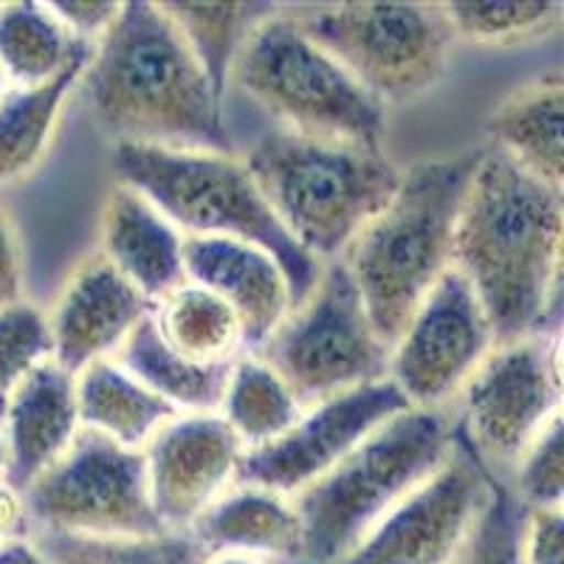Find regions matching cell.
Listing matches in <instances>:
<instances>
[{"instance_id":"cell-1","label":"cell","mask_w":564,"mask_h":564,"mask_svg":"<svg viewBox=\"0 0 564 564\" xmlns=\"http://www.w3.org/2000/svg\"><path fill=\"white\" fill-rule=\"evenodd\" d=\"M564 193L482 150L457 215L452 269L475 291L497 345L558 334Z\"/></svg>"},{"instance_id":"cell-2","label":"cell","mask_w":564,"mask_h":564,"mask_svg":"<svg viewBox=\"0 0 564 564\" xmlns=\"http://www.w3.org/2000/svg\"><path fill=\"white\" fill-rule=\"evenodd\" d=\"M77 88L113 144L229 150L224 102L161 3H122Z\"/></svg>"},{"instance_id":"cell-3","label":"cell","mask_w":564,"mask_h":564,"mask_svg":"<svg viewBox=\"0 0 564 564\" xmlns=\"http://www.w3.org/2000/svg\"><path fill=\"white\" fill-rule=\"evenodd\" d=\"M482 150L435 155L401 170L390 204L341 254L372 330L392 347L430 291L452 271L457 215Z\"/></svg>"},{"instance_id":"cell-4","label":"cell","mask_w":564,"mask_h":564,"mask_svg":"<svg viewBox=\"0 0 564 564\" xmlns=\"http://www.w3.org/2000/svg\"><path fill=\"white\" fill-rule=\"evenodd\" d=\"M243 161L285 235L319 265L341 260L401 181L381 150L282 128L260 135Z\"/></svg>"},{"instance_id":"cell-5","label":"cell","mask_w":564,"mask_h":564,"mask_svg":"<svg viewBox=\"0 0 564 564\" xmlns=\"http://www.w3.org/2000/svg\"><path fill=\"white\" fill-rule=\"evenodd\" d=\"M110 155L119 184L150 200L184 238H229L269 251L289 276L294 308L314 289L322 265L285 235L231 150L113 144Z\"/></svg>"},{"instance_id":"cell-6","label":"cell","mask_w":564,"mask_h":564,"mask_svg":"<svg viewBox=\"0 0 564 564\" xmlns=\"http://www.w3.org/2000/svg\"><path fill=\"white\" fill-rule=\"evenodd\" d=\"M457 430L443 410H406L294 497L302 558L336 564L435 475L455 452Z\"/></svg>"},{"instance_id":"cell-7","label":"cell","mask_w":564,"mask_h":564,"mask_svg":"<svg viewBox=\"0 0 564 564\" xmlns=\"http://www.w3.org/2000/svg\"><path fill=\"white\" fill-rule=\"evenodd\" d=\"M231 83L276 128L381 150L384 108L296 26L289 7L257 23L231 65Z\"/></svg>"},{"instance_id":"cell-8","label":"cell","mask_w":564,"mask_h":564,"mask_svg":"<svg viewBox=\"0 0 564 564\" xmlns=\"http://www.w3.org/2000/svg\"><path fill=\"white\" fill-rule=\"evenodd\" d=\"M289 14L381 108L430 94L457 43L443 7L430 3H319Z\"/></svg>"},{"instance_id":"cell-9","label":"cell","mask_w":564,"mask_h":564,"mask_svg":"<svg viewBox=\"0 0 564 564\" xmlns=\"http://www.w3.org/2000/svg\"><path fill=\"white\" fill-rule=\"evenodd\" d=\"M280 376L302 410L387 379L390 347L367 319L345 263L322 265L314 289L254 352Z\"/></svg>"},{"instance_id":"cell-10","label":"cell","mask_w":564,"mask_h":564,"mask_svg":"<svg viewBox=\"0 0 564 564\" xmlns=\"http://www.w3.org/2000/svg\"><path fill=\"white\" fill-rule=\"evenodd\" d=\"M32 531L77 536L164 533L150 502L144 455L79 430L57 463L23 488Z\"/></svg>"},{"instance_id":"cell-11","label":"cell","mask_w":564,"mask_h":564,"mask_svg":"<svg viewBox=\"0 0 564 564\" xmlns=\"http://www.w3.org/2000/svg\"><path fill=\"white\" fill-rule=\"evenodd\" d=\"M558 334L497 345L460 390L457 426L477 460L513 468L528 446L562 415Z\"/></svg>"},{"instance_id":"cell-12","label":"cell","mask_w":564,"mask_h":564,"mask_svg":"<svg viewBox=\"0 0 564 564\" xmlns=\"http://www.w3.org/2000/svg\"><path fill=\"white\" fill-rule=\"evenodd\" d=\"M497 347L475 291L455 269L446 271L417 305L395 345L387 379L410 410H443Z\"/></svg>"},{"instance_id":"cell-13","label":"cell","mask_w":564,"mask_h":564,"mask_svg":"<svg viewBox=\"0 0 564 564\" xmlns=\"http://www.w3.org/2000/svg\"><path fill=\"white\" fill-rule=\"evenodd\" d=\"M488 482L491 471L457 430L449 460L336 564H455L480 517Z\"/></svg>"},{"instance_id":"cell-14","label":"cell","mask_w":564,"mask_h":564,"mask_svg":"<svg viewBox=\"0 0 564 564\" xmlns=\"http://www.w3.org/2000/svg\"><path fill=\"white\" fill-rule=\"evenodd\" d=\"M410 410L390 379L356 387L322 404L302 410L285 435L246 452L235 486L265 488L294 500L339 460H345L381 423Z\"/></svg>"},{"instance_id":"cell-15","label":"cell","mask_w":564,"mask_h":564,"mask_svg":"<svg viewBox=\"0 0 564 564\" xmlns=\"http://www.w3.org/2000/svg\"><path fill=\"white\" fill-rule=\"evenodd\" d=\"M150 502L164 531H189L224 497L246 449L218 412L178 415L141 449Z\"/></svg>"},{"instance_id":"cell-16","label":"cell","mask_w":564,"mask_h":564,"mask_svg":"<svg viewBox=\"0 0 564 564\" xmlns=\"http://www.w3.org/2000/svg\"><path fill=\"white\" fill-rule=\"evenodd\" d=\"M150 305L108 260L85 257L59 289L48 311L52 361L70 376L94 361L113 359L135 327L150 316Z\"/></svg>"},{"instance_id":"cell-17","label":"cell","mask_w":564,"mask_h":564,"mask_svg":"<svg viewBox=\"0 0 564 564\" xmlns=\"http://www.w3.org/2000/svg\"><path fill=\"white\" fill-rule=\"evenodd\" d=\"M184 274L238 316L246 352H257L294 311L291 282L269 251L229 238H184Z\"/></svg>"},{"instance_id":"cell-18","label":"cell","mask_w":564,"mask_h":564,"mask_svg":"<svg viewBox=\"0 0 564 564\" xmlns=\"http://www.w3.org/2000/svg\"><path fill=\"white\" fill-rule=\"evenodd\" d=\"M99 257L150 305L184 285V235L135 189L116 184L99 215Z\"/></svg>"},{"instance_id":"cell-19","label":"cell","mask_w":564,"mask_h":564,"mask_svg":"<svg viewBox=\"0 0 564 564\" xmlns=\"http://www.w3.org/2000/svg\"><path fill=\"white\" fill-rule=\"evenodd\" d=\"M79 430L77 379L57 361H45L12 392L0 417L9 446V486L23 491L68 452Z\"/></svg>"},{"instance_id":"cell-20","label":"cell","mask_w":564,"mask_h":564,"mask_svg":"<svg viewBox=\"0 0 564 564\" xmlns=\"http://www.w3.org/2000/svg\"><path fill=\"white\" fill-rule=\"evenodd\" d=\"M486 133L488 148L564 193V79L558 70L513 90L491 113Z\"/></svg>"},{"instance_id":"cell-21","label":"cell","mask_w":564,"mask_h":564,"mask_svg":"<svg viewBox=\"0 0 564 564\" xmlns=\"http://www.w3.org/2000/svg\"><path fill=\"white\" fill-rule=\"evenodd\" d=\"M206 553L246 556H302V522L294 500L254 486H231L215 506L206 508L193 528Z\"/></svg>"},{"instance_id":"cell-22","label":"cell","mask_w":564,"mask_h":564,"mask_svg":"<svg viewBox=\"0 0 564 564\" xmlns=\"http://www.w3.org/2000/svg\"><path fill=\"white\" fill-rule=\"evenodd\" d=\"M74 379L83 430L97 432L124 449L141 452L161 426L181 415L113 359L94 361Z\"/></svg>"},{"instance_id":"cell-23","label":"cell","mask_w":564,"mask_h":564,"mask_svg":"<svg viewBox=\"0 0 564 564\" xmlns=\"http://www.w3.org/2000/svg\"><path fill=\"white\" fill-rule=\"evenodd\" d=\"M90 45L74 63L43 85L9 88L0 102V184H12L37 167L52 148L65 102L77 90L88 65Z\"/></svg>"},{"instance_id":"cell-24","label":"cell","mask_w":564,"mask_h":564,"mask_svg":"<svg viewBox=\"0 0 564 564\" xmlns=\"http://www.w3.org/2000/svg\"><path fill=\"white\" fill-rule=\"evenodd\" d=\"M155 334L173 352L204 367H229L246 352L238 316L224 300L184 282L150 308Z\"/></svg>"},{"instance_id":"cell-25","label":"cell","mask_w":564,"mask_h":564,"mask_svg":"<svg viewBox=\"0 0 564 564\" xmlns=\"http://www.w3.org/2000/svg\"><path fill=\"white\" fill-rule=\"evenodd\" d=\"M113 361L181 415L218 412L231 367H204L173 352L155 334L150 316L128 336Z\"/></svg>"},{"instance_id":"cell-26","label":"cell","mask_w":564,"mask_h":564,"mask_svg":"<svg viewBox=\"0 0 564 564\" xmlns=\"http://www.w3.org/2000/svg\"><path fill=\"white\" fill-rule=\"evenodd\" d=\"M88 45L70 37L48 3L0 7V68L12 88H32L59 77Z\"/></svg>"},{"instance_id":"cell-27","label":"cell","mask_w":564,"mask_h":564,"mask_svg":"<svg viewBox=\"0 0 564 564\" xmlns=\"http://www.w3.org/2000/svg\"><path fill=\"white\" fill-rule=\"evenodd\" d=\"M218 415L246 452L260 449L294 426L302 415L289 384L254 352H243L229 367Z\"/></svg>"},{"instance_id":"cell-28","label":"cell","mask_w":564,"mask_h":564,"mask_svg":"<svg viewBox=\"0 0 564 564\" xmlns=\"http://www.w3.org/2000/svg\"><path fill=\"white\" fill-rule=\"evenodd\" d=\"M170 14L189 52L204 68L215 97L224 102L226 85L231 79V65L240 48L263 18H269L276 3H220V7H189V3H161Z\"/></svg>"},{"instance_id":"cell-29","label":"cell","mask_w":564,"mask_h":564,"mask_svg":"<svg viewBox=\"0 0 564 564\" xmlns=\"http://www.w3.org/2000/svg\"><path fill=\"white\" fill-rule=\"evenodd\" d=\"M32 545L52 564H200L206 556L189 531H164L155 536L32 531Z\"/></svg>"},{"instance_id":"cell-30","label":"cell","mask_w":564,"mask_h":564,"mask_svg":"<svg viewBox=\"0 0 564 564\" xmlns=\"http://www.w3.org/2000/svg\"><path fill=\"white\" fill-rule=\"evenodd\" d=\"M443 14L449 20L455 40L486 45V48H508L545 40L562 29L564 7L551 0L531 3H443Z\"/></svg>"},{"instance_id":"cell-31","label":"cell","mask_w":564,"mask_h":564,"mask_svg":"<svg viewBox=\"0 0 564 564\" xmlns=\"http://www.w3.org/2000/svg\"><path fill=\"white\" fill-rule=\"evenodd\" d=\"M45 361H52L45 311L26 300L0 308V417L12 392Z\"/></svg>"},{"instance_id":"cell-32","label":"cell","mask_w":564,"mask_h":564,"mask_svg":"<svg viewBox=\"0 0 564 564\" xmlns=\"http://www.w3.org/2000/svg\"><path fill=\"white\" fill-rule=\"evenodd\" d=\"M525 506L491 477L488 497L455 564H522Z\"/></svg>"},{"instance_id":"cell-33","label":"cell","mask_w":564,"mask_h":564,"mask_svg":"<svg viewBox=\"0 0 564 564\" xmlns=\"http://www.w3.org/2000/svg\"><path fill=\"white\" fill-rule=\"evenodd\" d=\"M564 430L562 415L551 421L542 435L528 446L520 463L513 466L517 488L513 497L528 508V511H545V508H562L564 494Z\"/></svg>"},{"instance_id":"cell-34","label":"cell","mask_w":564,"mask_h":564,"mask_svg":"<svg viewBox=\"0 0 564 564\" xmlns=\"http://www.w3.org/2000/svg\"><path fill=\"white\" fill-rule=\"evenodd\" d=\"M564 562V520L562 508L528 511L522 522V564Z\"/></svg>"},{"instance_id":"cell-35","label":"cell","mask_w":564,"mask_h":564,"mask_svg":"<svg viewBox=\"0 0 564 564\" xmlns=\"http://www.w3.org/2000/svg\"><path fill=\"white\" fill-rule=\"evenodd\" d=\"M26 271H23V249L9 209L0 204V308L23 300Z\"/></svg>"},{"instance_id":"cell-36","label":"cell","mask_w":564,"mask_h":564,"mask_svg":"<svg viewBox=\"0 0 564 564\" xmlns=\"http://www.w3.org/2000/svg\"><path fill=\"white\" fill-rule=\"evenodd\" d=\"M54 9L63 26L68 29L70 37L83 40V43H97L110 23L116 20L122 3H97V0H85V3H48Z\"/></svg>"},{"instance_id":"cell-37","label":"cell","mask_w":564,"mask_h":564,"mask_svg":"<svg viewBox=\"0 0 564 564\" xmlns=\"http://www.w3.org/2000/svg\"><path fill=\"white\" fill-rule=\"evenodd\" d=\"M32 539V517H29L23 494L7 480H0V547Z\"/></svg>"},{"instance_id":"cell-38","label":"cell","mask_w":564,"mask_h":564,"mask_svg":"<svg viewBox=\"0 0 564 564\" xmlns=\"http://www.w3.org/2000/svg\"><path fill=\"white\" fill-rule=\"evenodd\" d=\"M0 564H52L37 547L32 545V539L26 542H14V545L0 547Z\"/></svg>"},{"instance_id":"cell-39","label":"cell","mask_w":564,"mask_h":564,"mask_svg":"<svg viewBox=\"0 0 564 564\" xmlns=\"http://www.w3.org/2000/svg\"><path fill=\"white\" fill-rule=\"evenodd\" d=\"M200 564H265L263 558L257 556H246V553H206L204 562Z\"/></svg>"},{"instance_id":"cell-40","label":"cell","mask_w":564,"mask_h":564,"mask_svg":"<svg viewBox=\"0 0 564 564\" xmlns=\"http://www.w3.org/2000/svg\"><path fill=\"white\" fill-rule=\"evenodd\" d=\"M7 471H9V446L3 432H0V480H7Z\"/></svg>"},{"instance_id":"cell-41","label":"cell","mask_w":564,"mask_h":564,"mask_svg":"<svg viewBox=\"0 0 564 564\" xmlns=\"http://www.w3.org/2000/svg\"><path fill=\"white\" fill-rule=\"evenodd\" d=\"M9 88H12V85H9L7 74H3V68H0V102H3V97L9 94Z\"/></svg>"}]
</instances>
